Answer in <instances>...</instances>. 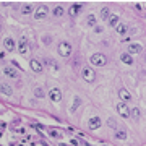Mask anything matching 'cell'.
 <instances>
[{
  "label": "cell",
  "mask_w": 146,
  "mask_h": 146,
  "mask_svg": "<svg viewBox=\"0 0 146 146\" xmlns=\"http://www.w3.org/2000/svg\"><path fill=\"white\" fill-rule=\"evenodd\" d=\"M91 63H93L94 67H106L107 65V57H106L104 54H101V52H96L91 55Z\"/></svg>",
  "instance_id": "6da1fadb"
},
{
  "label": "cell",
  "mask_w": 146,
  "mask_h": 146,
  "mask_svg": "<svg viewBox=\"0 0 146 146\" xmlns=\"http://www.w3.org/2000/svg\"><path fill=\"white\" fill-rule=\"evenodd\" d=\"M81 76H83L84 81H88V83H94V80H96V73L91 67H83L81 70Z\"/></svg>",
  "instance_id": "7a4b0ae2"
},
{
  "label": "cell",
  "mask_w": 146,
  "mask_h": 146,
  "mask_svg": "<svg viewBox=\"0 0 146 146\" xmlns=\"http://www.w3.org/2000/svg\"><path fill=\"white\" fill-rule=\"evenodd\" d=\"M58 54H60L63 58L70 57V55H72V46H70L68 42H65V41L60 42V44H58Z\"/></svg>",
  "instance_id": "3957f363"
},
{
  "label": "cell",
  "mask_w": 146,
  "mask_h": 146,
  "mask_svg": "<svg viewBox=\"0 0 146 146\" xmlns=\"http://www.w3.org/2000/svg\"><path fill=\"white\" fill-rule=\"evenodd\" d=\"M47 15H49V7H46V5L37 7V10L34 11V18L36 20H44Z\"/></svg>",
  "instance_id": "277c9868"
},
{
  "label": "cell",
  "mask_w": 146,
  "mask_h": 146,
  "mask_svg": "<svg viewBox=\"0 0 146 146\" xmlns=\"http://www.w3.org/2000/svg\"><path fill=\"white\" fill-rule=\"evenodd\" d=\"M18 49H20V54H28V50H29V42H28V37L26 36H21L20 37Z\"/></svg>",
  "instance_id": "5b68a950"
},
{
  "label": "cell",
  "mask_w": 146,
  "mask_h": 146,
  "mask_svg": "<svg viewBox=\"0 0 146 146\" xmlns=\"http://www.w3.org/2000/svg\"><path fill=\"white\" fill-rule=\"evenodd\" d=\"M49 98H50L52 102H60V101H62V91L58 88H52L49 91Z\"/></svg>",
  "instance_id": "8992f818"
},
{
  "label": "cell",
  "mask_w": 146,
  "mask_h": 146,
  "mask_svg": "<svg viewBox=\"0 0 146 146\" xmlns=\"http://www.w3.org/2000/svg\"><path fill=\"white\" fill-rule=\"evenodd\" d=\"M117 110H119V114L123 117V119H128L130 117V109H128V106L125 102H119L117 104Z\"/></svg>",
  "instance_id": "52a82bcc"
},
{
  "label": "cell",
  "mask_w": 146,
  "mask_h": 146,
  "mask_svg": "<svg viewBox=\"0 0 146 146\" xmlns=\"http://www.w3.org/2000/svg\"><path fill=\"white\" fill-rule=\"evenodd\" d=\"M119 98H120V99H122V101H123V102L127 104V102H130V101H131V94L128 93V89L120 88V89H119Z\"/></svg>",
  "instance_id": "ba28073f"
},
{
  "label": "cell",
  "mask_w": 146,
  "mask_h": 146,
  "mask_svg": "<svg viewBox=\"0 0 146 146\" xmlns=\"http://www.w3.org/2000/svg\"><path fill=\"white\" fill-rule=\"evenodd\" d=\"M29 67H31L33 72H36V73H42V70H44L42 63L39 62V60H34V58H33L31 62H29Z\"/></svg>",
  "instance_id": "9c48e42d"
},
{
  "label": "cell",
  "mask_w": 146,
  "mask_h": 146,
  "mask_svg": "<svg viewBox=\"0 0 146 146\" xmlns=\"http://www.w3.org/2000/svg\"><path fill=\"white\" fill-rule=\"evenodd\" d=\"M3 73H5L7 76H10V78H13V80H16L18 76H20V73H18V70H16V68H13V67H5Z\"/></svg>",
  "instance_id": "30bf717a"
},
{
  "label": "cell",
  "mask_w": 146,
  "mask_h": 146,
  "mask_svg": "<svg viewBox=\"0 0 146 146\" xmlns=\"http://www.w3.org/2000/svg\"><path fill=\"white\" fill-rule=\"evenodd\" d=\"M88 127L91 128V130H96V128H99L101 127V119L99 117H91L88 122Z\"/></svg>",
  "instance_id": "8fae6325"
},
{
  "label": "cell",
  "mask_w": 146,
  "mask_h": 146,
  "mask_svg": "<svg viewBox=\"0 0 146 146\" xmlns=\"http://www.w3.org/2000/svg\"><path fill=\"white\" fill-rule=\"evenodd\" d=\"M127 50H128V55H130V54H140L141 52V46H140V44L131 42V44L127 46Z\"/></svg>",
  "instance_id": "7c38bea8"
},
{
  "label": "cell",
  "mask_w": 146,
  "mask_h": 146,
  "mask_svg": "<svg viewBox=\"0 0 146 146\" xmlns=\"http://www.w3.org/2000/svg\"><path fill=\"white\" fill-rule=\"evenodd\" d=\"M3 46H5V49L8 52H13V50H15V41H13L11 37H7L5 41H3Z\"/></svg>",
  "instance_id": "4fadbf2b"
},
{
  "label": "cell",
  "mask_w": 146,
  "mask_h": 146,
  "mask_svg": "<svg viewBox=\"0 0 146 146\" xmlns=\"http://www.w3.org/2000/svg\"><path fill=\"white\" fill-rule=\"evenodd\" d=\"M119 15H115V13H110V16L107 18V21H109V26H117L119 25Z\"/></svg>",
  "instance_id": "5bb4252c"
},
{
  "label": "cell",
  "mask_w": 146,
  "mask_h": 146,
  "mask_svg": "<svg viewBox=\"0 0 146 146\" xmlns=\"http://www.w3.org/2000/svg\"><path fill=\"white\" fill-rule=\"evenodd\" d=\"M0 93L5 94V96H11V94H13V89H11L8 84H0Z\"/></svg>",
  "instance_id": "9a60e30c"
},
{
  "label": "cell",
  "mask_w": 146,
  "mask_h": 146,
  "mask_svg": "<svg viewBox=\"0 0 146 146\" xmlns=\"http://www.w3.org/2000/svg\"><path fill=\"white\" fill-rule=\"evenodd\" d=\"M117 33H119L120 36H125L127 33H128V26L123 25V23H119V25H117Z\"/></svg>",
  "instance_id": "2e32d148"
},
{
  "label": "cell",
  "mask_w": 146,
  "mask_h": 146,
  "mask_svg": "<svg viewBox=\"0 0 146 146\" xmlns=\"http://www.w3.org/2000/svg\"><path fill=\"white\" fill-rule=\"evenodd\" d=\"M81 8H83V5H81V3H75V5L70 7L68 13H70V15H76V13H78V11L81 10Z\"/></svg>",
  "instance_id": "e0dca14e"
},
{
  "label": "cell",
  "mask_w": 146,
  "mask_h": 146,
  "mask_svg": "<svg viewBox=\"0 0 146 146\" xmlns=\"http://www.w3.org/2000/svg\"><path fill=\"white\" fill-rule=\"evenodd\" d=\"M120 60L123 63H127V65H131V63H133V58H131V55H128V54H122V55H120Z\"/></svg>",
  "instance_id": "ac0fdd59"
},
{
  "label": "cell",
  "mask_w": 146,
  "mask_h": 146,
  "mask_svg": "<svg viewBox=\"0 0 146 146\" xmlns=\"http://www.w3.org/2000/svg\"><path fill=\"white\" fill-rule=\"evenodd\" d=\"M96 23H98V18L94 15H89L88 18H86V25H88V26H96Z\"/></svg>",
  "instance_id": "d6986e66"
},
{
  "label": "cell",
  "mask_w": 146,
  "mask_h": 146,
  "mask_svg": "<svg viewBox=\"0 0 146 146\" xmlns=\"http://www.w3.org/2000/svg\"><path fill=\"white\" fill-rule=\"evenodd\" d=\"M81 104V98H78V96H76V98H75V101H73V104H72V107H70V110H72V112H75V110L78 109V106Z\"/></svg>",
  "instance_id": "ffe728a7"
},
{
  "label": "cell",
  "mask_w": 146,
  "mask_h": 146,
  "mask_svg": "<svg viewBox=\"0 0 146 146\" xmlns=\"http://www.w3.org/2000/svg\"><path fill=\"white\" fill-rule=\"evenodd\" d=\"M21 13H23V15H31L33 13V5H23L21 7Z\"/></svg>",
  "instance_id": "44dd1931"
},
{
  "label": "cell",
  "mask_w": 146,
  "mask_h": 146,
  "mask_svg": "<svg viewBox=\"0 0 146 146\" xmlns=\"http://www.w3.org/2000/svg\"><path fill=\"white\" fill-rule=\"evenodd\" d=\"M110 16V10L107 8V7H104L102 10H101V20H107Z\"/></svg>",
  "instance_id": "7402d4cb"
},
{
  "label": "cell",
  "mask_w": 146,
  "mask_h": 146,
  "mask_svg": "<svg viewBox=\"0 0 146 146\" xmlns=\"http://www.w3.org/2000/svg\"><path fill=\"white\" fill-rule=\"evenodd\" d=\"M107 125H109V128H114V130H117V120L115 119H112V117H109V119H107Z\"/></svg>",
  "instance_id": "603a6c76"
},
{
  "label": "cell",
  "mask_w": 146,
  "mask_h": 146,
  "mask_svg": "<svg viewBox=\"0 0 146 146\" xmlns=\"http://www.w3.org/2000/svg\"><path fill=\"white\" fill-rule=\"evenodd\" d=\"M130 115L131 117H133V119H140V109H138V107H135V109H131L130 110Z\"/></svg>",
  "instance_id": "cb8c5ba5"
},
{
  "label": "cell",
  "mask_w": 146,
  "mask_h": 146,
  "mask_svg": "<svg viewBox=\"0 0 146 146\" xmlns=\"http://www.w3.org/2000/svg\"><path fill=\"white\" fill-rule=\"evenodd\" d=\"M63 15V8L62 7H55L54 8V16H62Z\"/></svg>",
  "instance_id": "d4e9b609"
},
{
  "label": "cell",
  "mask_w": 146,
  "mask_h": 146,
  "mask_svg": "<svg viewBox=\"0 0 146 146\" xmlns=\"http://www.w3.org/2000/svg\"><path fill=\"white\" fill-rule=\"evenodd\" d=\"M34 96H36V98H44L46 94H44V91H42L41 88H34Z\"/></svg>",
  "instance_id": "484cf974"
},
{
  "label": "cell",
  "mask_w": 146,
  "mask_h": 146,
  "mask_svg": "<svg viewBox=\"0 0 146 146\" xmlns=\"http://www.w3.org/2000/svg\"><path fill=\"white\" fill-rule=\"evenodd\" d=\"M115 138H117V140H125V138H127V133H125V131H117Z\"/></svg>",
  "instance_id": "4316f807"
},
{
  "label": "cell",
  "mask_w": 146,
  "mask_h": 146,
  "mask_svg": "<svg viewBox=\"0 0 146 146\" xmlns=\"http://www.w3.org/2000/svg\"><path fill=\"white\" fill-rule=\"evenodd\" d=\"M49 133H50V136H52V138H60V133H58L57 130H50Z\"/></svg>",
  "instance_id": "83f0119b"
},
{
  "label": "cell",
  "mask_w": 146,
  "mask_h": 146,
  "mask_svg": "<svg viewBox=\"0 0 146 146\" xmlns=\"http://www.w3.org/2000/svg\"><path fill=\"white\" fill-rule=\"evenodd\" d=\"M94 29H96V33H102V28L101 26H94Z\"/></svg>",
  "instance_id": "f1b7e54d"
},
{
  "label": "cell",
  "mask_w": 146,
  "mask_h": 146,
  "mask_svg": "<svg viewBox=\"0 0 146 146\" xmlns=\"http://www.w3.org/2000/svg\"><path fill=\"white\" fill-rule=\"evenodd\" d=\"M60 146H68V145H63V143H60Z\"/></svg>",
  "instance_id": "f546056e"
},
{
  "label": "cell",
  "mask_w": 146,
  "mask_h": 146,
  "mask_svg": "<svg viewBox=\"0 0 146 146\" xmlns=\"http://www.w3.org/2000/svg\"><path fill=\"white\" fill-rule=\"evenodd\" d=\"M0 31H2V26H0Z\"/></svg>",
  "instance_id": "4dcf8cb0"
}]
</instances>
